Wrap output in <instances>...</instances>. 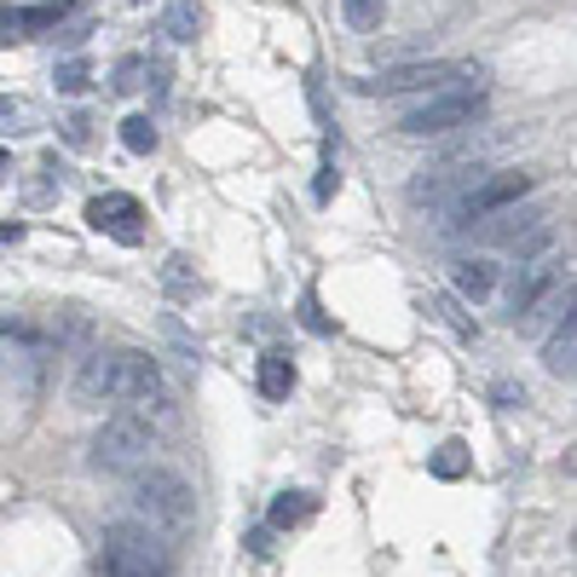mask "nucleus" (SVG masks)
<instances>
[{"label":"nucleus","mask_w":577,"mask_h":577,"mask_svg":"<svg viewBox=\"0 0 577 577\" xmlns=\"http://www.w3.org/2000/svg\"><path fill=\"white\" fill-rule=\"evenodd\" d=\"M145 209L127 191H104V197H92L87 202V226L92 231H104V237H116L122 249H134V243H145Z\"/></svg>","instance_id":"nucleus-9"},{"label":"nucleus","mask_w":577,"mask_h":577,"mask_svg":"<svg viewBox=\"0 0 577 577\" xmlns=\"http://www.w3.org/2000/svg\"><path fill=\"white\" fill-rule=\"evenodd\" d=\"M543 369L549 376H577V335H549L543 341Z\"/></svg>","instance_id":"nucleus-17"},{"label":"nucleus","mask_w":577,"mask_h":577,"mask_svg":"<svg viewBox=\"0 0 577 577\" xmlns=\"http://www.w3.org/2000/svg\"><path fill=\"white\" fill-rule=\"evenodd\" d=\"M64 17H70V0H41V7H7V17H0V35H7V47H12V41H35L41 29L64 24Z\"/></svg>","instance_id":"nucleus-12"},{"label":"nucleus","mask_w":577,"mask_h":577,"mask_svg":"<svg viewBox=\"0 0 577 577\" xmlns=\"http://www.w3.org/2000/svg\"><path fill=\"white\" fill-rule=\"evenodd\" d=\"M156 451V434H151V422H145L139 411H116V416H104L99 427H92V439H87V468L92 474H139L145 462H151Z\"/></svg>","instance_id":"nucleus-5"},{"label":"nucleus","mask_w":577,"mask_h":577,"mask_svg":"<svg viewBox=\"0 0 577 577\" xmlns=\"http://www.w3.org/2000/svg\"><path fill=\"white\" fill-rule=\"evenodd\" d=\"M76 393L87 404H127V411H145V404L167 399L162 387V364L139 347H116V352H87L76 369Z\"/></svg>","instance_id":"nucleus-1"},{"label":"nucleus","mask_w":577,"mask_h":577,"mask_svg":"<svg viewBox=\"0 0 577 577\" xmlns=\"http://www.w3.org/2000/svg\"><path fill=\"white\" fill-rule=\"evenodd\" d=\"M572 260H554V254H537V260H514V277H509V318L519 324L526 312L543 301V294L561 284V272Z\"/></svg>","instance_id":"nucleus-8"},{"label":"nucleus","mask_w":577,"mask_h":577,"mask_svg":"<svg viewBox=\"0 0 577 577\" xmlns=\"http://www.w3.org/2000/svg\"><path fill=\"white\" fill-rule=\"evenodd\" d=\"M486 76V64H393V70H376V76H364L359 92H369V99H427V92L439 87H456V81H479Z\"/></svg>","instance_id":"nucleus-6"},{"label":"nucleus","mask_w":577,"mask_h":577,"mask_svg":"<svg viewBox=\"0 0 577 577\" xmlns=\"http://www.w3.org/2000/svg\"><path fill=\"white\" fill-rule=\"evenodd\" d=\"M549 219H543V202H526V209H502V214H491V219H479V226H468V237L474 243H502V249H519L526 237H537Z\"/></svg>","instance_id":"nucleus-10"},{"label":"nucleus","mask_w":577,"mask_h":577,"mask_svg":"<svg viewBox=\"0 0 577 577\" xmlns=\"http://www.w3.org/2000/svg\"><path fill=\"white\" fill-rule=\"evenodd\" d=\"M312 514H318V497H312V491H284V497L272 502V526L277 531L301 526V519H312Z\"/></svg>","instance_id":"nucleus-16"},{"label":"nucleus","mask_w":577,"mask_h":577,"mask_svg":"<svg viewBox=\"0 0 577 577\" xmlns=\"http://www.w3.org/2000/svg\"><path fill=\"white\" fill-rule=\"evenodd\" d=\"M197 29H202V12H197V0H167L162 7V35L167 41H197Z\"/></svg>","instance_id":"nucleus-15"},{"label":"nucleus","mask_w":577,"mask_h":577,"mask_svg":"<svg viewBox=\"0 0 577 577\" xmlns=\"http://www.w3.org/2000/svg\"><path fill=\"white\" fill-rule=\"evenodd\" d=\"M52 81H59V92H87V59H64Z\"/></svg>","instance_id":"nucleus-22"},{"label":"nucleus","mask_w":577,"mask_h":577,"mask_svg":"<svg viewBox=\"0 0 577 577\" xmlns=\"http://www.w3.org/2000/svg\"><path fill=\"white\" fill-rule=\"evenodd\" d=\"M254 381H260V393H266V399H289L294 393V359H289V352H266Z\"/></svg>","instance_id":"nucleus-14"},{"label":"nucleus","mask_w":577,"mask_h":577,"mask_svg":"<svg viewBox=\"0 0 577 577\" xmlns=\"http://www.w3.org/2000/svg\"><path fill=\"white\" fill-rule=\"evenodd\" d=\"M99 577H174V549L167 531L145 526V519H110L99 537Z\"/></svg>","instance_id":"nucleus-2"},{"label":"nucleus","mask_w":577,"mask_h":577,"mask_svg":"<svg viewBox=\"0 0 577 577\" xmlns=\"http://www.w3.org/2000/svg\"><path fill=\"white\" fill-rule=\"evenodd\" d=\"M479 116H486V76L439 87V92H427V99L404 104L399 134L404 139H439V134H462V127H474Z\"/></svg>","instance_id":"nucleus-4"},{"label":"nucleus","mask_w":577,"mask_h":577,"mask_svg":"<svg viewBox=\"0 0 577 577\" xmlns=\"http://www.w3.org/2000/svg\"><path fill=\"white\" fill-rule=\"evenodd\" d=\"M0 122H7V139H12V134H29V110H24V104H12V99L0 104Z\"/></svg>","instance_id":"nucleus-23"},{"label":"nucleus","mask_w":577,"mask_h":577,"mask_svg":"<svg viewBox=\"0 0 577 577\" xmlns=\"http://www.w3.org/2000/svg\"><path fill=\"white\" fill-rule=\"evenodd\" d=\"M531 185H537V179L526 174V167H502V174H486L468 197L451 202V209L439 214V231H468V226H479V219L514 209L519 197H531Z\"/></svg>","instance_id":"nucleus-7"},{"label":"nucleus","mask_w":577,"mask_h":577,"mask_svg":"<svg viewBox=\"0 0 577 577\" xmlns=\"http://www.w3.org/2000/svg\"><path fill=\"white\" fill-rule=\"evenodd\" d=\"M341 17L352 35H376L381 17H387V0H341Z\"/></svg>","instance_id":"nucleus-18"},{"label":"nucleus","mask_w":577,"mask_h":577,"mask_svg":"<svg viewBox=\"0 0 577 577\" xmlns=\"http://www.w3.org/2000/svg\"><path fill=\"white\" fill-rule=\"evenodd\" d=\"M127 509H134V519H145V526H156V531H191V519H197V491H191V479H185L179 468H139L134 474V486H127Z\"/></svg>","instance_id":"nucleus-3"},{"label":"nucleus","mask_w":577,"mask_h":577,"mask_svg":"<svg viewBox=\"0 0 577 577\" xmlns=\"http://www.w3.org/2000/svg\"><path fill=\"white\" fill-rule=\"evenodd\" d=\"M64 139H70V145H87V116H70V122H64Z\"/></svg>","instance_id":"nucleus-24"},{"label":"nucleus","mask_w":577,"mask_h":577,"mask_svg":"<svg viewBox=\"0 0 577 577\" xmlns=\"http://www.w3.org/2000/svg\"><path fill=\"white\" fill-rule=\"evenodd\" d=\"M451 289L462 294V301H491V294L502 289V266L491 254H456L451 260Z\"/></svg>","instance_id":"nucleus-11"},{"label":"nucleus","mask_w":577,"mask_h":577,"mask_svg":"<svg viewBox=\"0 0 577 577\" xmlns=\"http://www.w3.org/2000/svg\"><path fill=\"white\" fill-rule=\"evenodd\" d=\"M47 341L52 347H87L92 341V318H87V312L81 306H59V312H52V318H47Z\"/></svg>","instance_id":"nucleus-13"},{"label":"nucleus","mask_w":577,"mask_h":577,"mask_svg":"<svg viewBox=\"0 0 577 577\" xmlns=\"http://www.w3.org/2000/svg\"><path fill=\"white\" fill-rule=\"evenodd\" d=\"M462 468H468V444L451 439V444H439V451H434V474H439V479H456Z\"/></svg>","instance_id":"nucleus-20"},{"label":"nucleus","mask_w":577,"mask_h":577,"mask_svg":"<svg viewBox=\"0 0 577 577\" xmlns=\"http://www.w3.org/2000/svg\"><path fill=\"white\" fill-rule=\"evenodd\" d=\"M145 70H151V64H145L139 52H127V59L116 64V92H139L145 87Z\"/></svg>","instance_id":"nucleus-21"},{"label":"nucleus","mask_w":577,"mask_h":577,"mask_svg":"<svg viewBox=\"0 0 577 577\" xmlns=\"http://www.w3.org/2000/svg\"><path fill=\"white\" fill-rule=\"evenodd\" d=\"M122 145H127L134 156H151V151H156V122H151V116H127V122H122Z\"/></svg>","instance_id":"nucleus-19"}]
</instances>
